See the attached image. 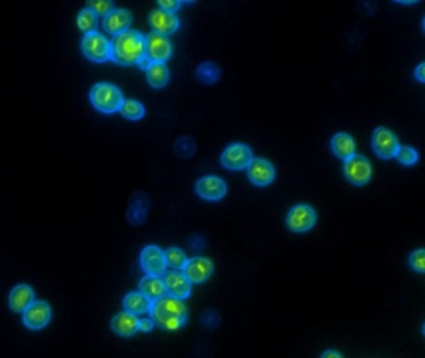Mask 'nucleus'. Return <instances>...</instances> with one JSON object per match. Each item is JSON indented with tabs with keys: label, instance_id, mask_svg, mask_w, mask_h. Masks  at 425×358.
I'll use <instances>...</instances> for the list:
<instances>
[{
	"label": "nucleus",
	"instance_id": "obj_19",
	"mask_svg": "<svg viewBox=\"0 0 425 358\" xmlns=\"http://www.w3.org/2000/svg\"><path fill=\"white\" fill-rule=\"evenodd\" d=\"M139 321L140 319H137V316L123 311V312L114 316L110 326H112V330L119 336H134L135 333L139 331Z\"/></svg>",
	"mask_w": 425,
	"mask_h": 358
},
{
	"label": "nucleus",
	"instance_id": "obj_12",
	"mask_svg": "<svg viewBox=\"0 0 425 358\" xmlns=\"http://www.w3.org/2000/svg\"><path fill=\"white\" fill-rule=\"evenodd\" d=\"M166 295L184 301L191 295V282L180 270L166 271L161 277Z\"/></svg>",
	"mask_w": 425,
	"mask_h": 358
},
{
	"label": "nucleus",
	"instance_id": "obj_4",
	"mask_svg": "<svg viewBox=\"0 0 425 358\" xmlns=\"http://www.w3.org/2000/svg\"><path fill=\"white\" fill-rule=\"evenodd\" d=\"M81 50L89 60L94 62H105L112 59V44L100 33L86 34L81 40Z\"/></svg>",
	"mask_w": 425,
	"mask_h": 358
},
{
	"label": "nucleus",
	"instance_id": "obj_31",
	"mask_svg": "<svg viewBox=\"0 0 425 358\" xmlns=\"http://www.w3.org/2000/svg\"><path fill=\"white\" fill-rule=\"evenodd\" d=\"M89 8L96 15H107L114 9L112 1H89Z\"/></svg>",
	"mask_w": 425,
	"mask_h": 358
},
{
	"label": "nucleus",
	"instance_id": "obj_14",
	"mask_svg": "<svg viewBox=\"0 0 425 358\" xmlns=\"http://www.w3.org/2000/svg\"><path fill=\"white\" fill-rule=\"evenodd\" d=\"M247 174L253 184L258 187H264L274 182L276 172L274 165L269 160L264 158H253L247 167Z\"/></svg>",
	"mask_w": 425,
	"mask_h": 358
},
{
	"label": "nucleus",
	"instance_id": "obj_7",
	"mask_svg": "<svg viewBox=\"0 0 425 358\" xmlns=\"http://www.w3.org/2000/svg\"><path fill=\"white\" fill-rule=\"evenodd\" d=\"M50 319V305L43 300L34 301L28 309L22 312V324L29 330H41L49 325Z\"/></svg>",
	"mask_w": 425,
	"mask_h": 358
},
{
	"label": "nucleus",
	"instance_id": "obj_26",
	"mask_svg": "<svg viewBox=\"0 0 425 358\" xmlns=\"http://www.w3.org/2000/svg\"><path fill=\"white\" fill-rule=\"evenodd\" d=\"M99 24V19L94 11L90 8H85L79 13L78 27L83 33L86 34L95 33Z\"/></svg>",
	"mask_w": 425,
	"mask_h": 358
},
{
	"label": "nucleus",
	"instance_id": "obj_33",
	"mask_svg": "<svg viewBox=\"0 0 425 358\" xmlns=\"http://www.w3.org/2000/svg\"><path fill=\"white\" fill-rule=\"evenodd\" d=\"M155 324L152 322L151 319H142L139 321V331L141 332H151Z\"/></svg>",
	"mask_w": 425,
	"mask_h": 358
},
{
	"label": "nucleus",
	"instance_id": "obj_6",
	"mask_svg": "<svg viewBox=\"0 0 425 358\" xmlns=\"http://www.w3.org/2000/svg\"><path fill=\"white\" fill-rule=\"evenodd\" d=\"M317 221V214L313 208L307 204L293 207L287 215V226L295 233H306L313 228Z\"/></svg>",
	"mask_w": 425,
	"mask_h": 358
},
{
	"label": "nucleus",
	"instance_id": "obj_21",
	"mask_svg": "<svg viewBox=\"0 0 425 358\" xmlns=\"http://www.w3.org/2000/svg\"><path fill=\"white\" fill-rule=\"evenodd\" d=\"M123 305L126 312L139 316L150 312L152 301L145 298L141 292H130L123 298Z\"/></svg>",
	"mask_w": 425,
	"mask_h": 358
},
{
	"label": "nucleus",
	"instance_id": "obj_3",
	"mask_svg": "<svg viewBox=\"0 0 425 358\" xmlns=\"http://www.w3.org/2000/svg\"><path fill=\"white\" fill-rule=\"evenodd\" d=\"M90 101L96 110L102 113H114L123 105L121 90L109 83H96L90 91Z\"/></svg>",
	"mask_w": 425,
	"mask_h": 358
},
{
	"label": "nucleus",
	"instance_id": "obj_2",
	"mask_svg": "<svg viewBox=\"0 0 425 358\" xmlns=\"http://www.w3.org/2000/svg\"><path fill=\"white\" fill-rule=\"evenodd\" d=\"M149 314L155 326L163 330H180L187 322V308L184 301L168 295L154 301Z\"/></svg>",
	"mask_w": 425,
	"mask_h": 358
},
{
	"label": "nucleus",
	"instance_id": "obj_25",
	"mask_svg": "<svg viewBox=\"0 0 425 358\" xmlns=\"http://www.w3.org/2000/svg\"><path fill=\"white\" fill-rule=\"evenodd\" d=\"M119 111L125 118L131 121L141 120L145 115V107L136 99H123V105Z\"/></svg>",
	"mask_w": 425,
	"mask_h": 358
},
{
	"label": "nucleus",
	"instance_id": "obj_23",
	"mask_svg": "<svg viewBox=\"0 0 425 358\" xmlns=\"http://www.w3.org/2000/svg\"><path fill=\"white\" fill-rule=\"evenodd\" d=\"M147 81L152 88H161L168 83V69L165 62H151V65L146 70Z\"/></svg>",
	"mask_w": 425,
	"mask_h": 358
},
{
	"label": "nucleus",
	"instance_id": "obj_35",
	"mask_svg": "<svg viewBox=\"0 0 425 358\" xmlns=\"http://www.w3.org/2000/svg\"><path fill=\"white\" fill-rule=\"evenodd\" d=\"M321 358H343V356L336 350H327V351L322 353Z\"/></svg>",
	"mask_w": 425,
	"mask_h": 358
},
{
	"label": "nucleus",
	"instance_id": "obj_24",
	"mask_svg": "<svg viewBox=\"0 0 425 358\" xmlns=\"http://www.w3.org/2000/svg\"><path fill=\"white\" fill-rule=\"evenodd\" d=\"M196 76L202 83L210 85V83H217L218 78L221 76V70L217 64H215L212 61H206L197 67Z\"/></svg>",
	"mask_w": 425,
	"mask_h": 358
},
{
	"label": "nucleus",
	"instance_id": "obj_1",
	"mask_svg": "<svg viewBox=\"0 0 425 358\" xmlns=\"http://www.w3.org/2000/svg\"><path fill=\"white\" fill-rule=\"evenodd\" d=\"M112 60L119 65H137L145 57V36L136 30H126L110 41Z\"/></svg>",
	"mask_w": 425,
	"mask_h": 358
},
{
	"label": "nucleus",
	"instance_id": "obj_18",
	"mask_svg": "<svg viewBox=\"0 0 425 358\" xmlns=\"http://www.w3.org/2000/svg\"><path fill=\"white\" fill-rule=\"evenodd\" d=\"M34 298H35V294H34L32 287L25 285V284L17 285L11 290V295H9V308L14 312L22 314L35 301Z\"/></svg>",
	"mask_w": 425,
	"mask_h": 358
},
{
	"label": "nucleus",
	"instance_id": "obj_29",
	"mask_svg": "<svg viewBox=\"0 0 425 358\" xmlns=\"http://www.w3.org/2000/svg\"><path fill=\"white\" fill-rule=\"evenodd\" d=\"M396 158H397L402 165H415L418 162V152L415 151L413 147H408V146H399L397 153H396Z\"/></svg>",
	"mask_w": 425,
	"mask_h": 358
},
{
	"label": "nucleus",
	"instance_id": "obj_36",
	"mask_svg": "<svg viewBox=\"0 0 425 358\" xmlns=\"http://www.w3.org/2000/svg\"><path fill=\"white\" fill-rule=\"evenodd\" d=\"M137 65H139L141 69H144V70H147V69H149V67L151 65V61L149 60V59H147V57H146L145 56V57H144V59H142V60H141L140 62L137 64Z\"/></svg>",
	"mask_w": 425,
	"mask_h": 358
},
{
	"label": "nucleus",
	"instance_id": "obj_16",
	"mask_svg": "<svg viewBox=\"0 0 425 358\" xmlns=\"http://www.w3.org/2000/svg\"><path fill=\"white\" fill-rule=\"evenodd\" d=\"M196 193L201 198L215 202L224 198L227 193V186L218 177H203L196 183Z\"/></svg>",
	"mask_w": 425,
	"mask_h": 358
},
{
	"label": "nucleus",
	"instance_id": "obj_30",
	"mask_svg": "<svg viewBox=\"0 0 425 358\" xmlns=\"http://www.w3.org/2000/svg\"><path fill=\"white\" fill-rule=\"evenodd\" d=\"M409 265L413 270L424 274L425 271V252L424 249H417L409 256Z\"/></svg>",
	"mask_w": 425,
	"mask_h": 358
},
{
	"label": "nucleus",
	"instance_id": "obj_22",
	"mask_svg": "<svg viewBox=\"0 0 425 358\" xmlns=\"http://www.w3.org/2000/svg\"><path fill=\"white\" fill-rule=\"evenodd\" d=\"M330 146L333 153L342 160H348L349 157L356 155V142L348 133H337L336 136L332 138Z\"/></svg>",
	"mask_w": 425,
	"mask_h": 358
},
{
	"label": "nucleus",
	"instance_id": "obj_15",
	"mask_svg": "<svg viewBox=\"0 0 425 358\" xmlns=\"http://www.w3.org/2000/svg\"><path fill=\"white\" fill-rule=\"evenodd\" d=\"M149 22L154 33L161 34L163 36L175 33L180 27L179 18L176 17L175 13L163 11L160 8L150 13Z\"/></svg>",
	"mask_w": 425,
	"mask_h": 358
},
{
	"label": "nucleus",
	"instance_id": "obj_20",
	"mask_svg": "<svg viewBox=\"0 0 425 358\" xmlns=\"http://www.w3.org/2000/svg\"><path fill=\"white\" fill-rule=\"evenodd\" d=\"M139 292H141L145 298H149L152 303L166 295L163 279L150 275L141 279L140 284H139Z\"/></svg>",
	"mask_w": 425,
	"mask_h": 358
},
{
	"label": "nucleus",
	"instance_id": "obj_10",
	"mask_svg": "<svg viewBox=\"0 0 425 358\" xmlns=\"http://www.w3.org/2000/svg\"><path fill=\"white\" fill-rule=\"evenodd\" d=\"M372 144H373L375 155L383 160H391L393 157H396V153L399 149L396 135L386 127H378L373 132V138H372Z\"/></svg>",
	"mask_w": 425,
	"mask_h": 358
},
{
	"label": "nucleus",
	"instance_id": "obj_32",
	"mask_svg": "<svg viewBox=\"0 0 425 358\" xmlns=\"http://www.w3.org/2000/svg\"><path fill=\"white\" fill-rule=\"evenodd\" d=\"M158 6L163 11L175 13L181 6V1H179V0H163V1H158Z\"/></svg>",
	"mask_w": 425,
	"mask_h": 358
},
{
	"label": "nucleus",
	"instance_id": "obj_34",
	"mask_svg": "<svg viewBox=\"0 0 425 358\" xmlns=\"http://www.w3.org/2000/svg\"><path fill=\"white\" fill-rule=\"evenodd\" d=\"M415 78L419 80L420 83H424L425 81V64L421 62L419 67L415 69Z\"/></svg>",
	"mask_w": 425,
	"mask_h": 358
},
{
	"label": "nucleus",
	"instance_id": "obj_8",
	"mask_svg": "<svg viewBox=\"0 0 425 358\" xmlns=\"http://www.w3.org/2000/svg\"><path fill=\"white\" fill-rule=\"evenodd\" d=\"M253 160L252 151L243 144H234L224 149L221 156V163L231 171L245 170Z\"/></svg>",
	"mask_w": 425,
	"mask_h": 358
},
{
	"label": "nucleus",
	"instance_id": "obj_11",
	"mask_svg": "<svg viewBox=\"0 0 425 358\" xmlns=\"http://www.w3.org/2000/svg\"><path fill=\"white\" fill-rule=\"evenodd\" d=\"M140 264L147 275L163 277L168 271L165 254L156 245H149L141 252Z\"/></svg>",
	"mask_w": 425,
	"mask_h": 358
},
{
	"label": "nucleus",
	"instance_id": "obj_28",
	"mask_svg": "<svg viewBox=\"0 0 425 358\" xmlns=\"http://www.w3.org/2000/svg\"><path fill=\"white\" fill-rule=\"evenodd\" d=\"M175 151L180 157L187 158L196 152V144L191 137H180L175 144Z\"/></svg>",
	"mask_w": 425,
	"mask_h": 358
},
{
	"label": "nucleus",
	"instance_id": "obj_13",
	"mask_svg": "<svg viewBox=\"0 0 425 358\" xmlns=\"http://www.w3.org/2000/svg\"><path fill=\"white\" fill-rule=\"evenodd\" d=\"M182 273L191 284H202L212 275L213 263L208 258H202V256L192 258L187 260Z\"/></svg>",
	"mask_w": 425,
	"mask_h": 358
},
{
	"label": "nucleus",
	"instance_id": "obj_5",
	"mask_svg": "<svg viewBox=\"0 0 425 358\" xmlns=\"http://www.w3.org/2000/svg\"><path fill=\"white\" fill-rule=\"evenodd\" d=\"M344 176L354 186H364L372 178V165L364 156L353 155L344 160Z\"/></svg>",
	"mask_w": 425,
	"mask_h": 358
},
{
	"label": "nucleus",
	"instance_id": "obj_27",
	"mask_svg": "<svg viewBox=\"0 0 425 358\" xmlns=\"http://www.w3.org/2000/svg\"><path fill=\"white\" fill-rule=\"evenodd\" d=\"M163 254H165L166 265L173 270H182L189 260L186 258V254L179 248H168L166 252H163Z\"/></svg>",
	"mask_w": 425,
	"mask_h": 358
},
{
	"label": "nucleus",
	"instance_id": "obj_9",
	"mask_svg": "<svg viewBox=\"0 0 425 358\" xmlns=\"http://www.w3.org/2000/svg\"><path fill=\"white\" fill-rule=\"evenodd\" d=\"M145 56L151 62H165L171 57L173 45L161 34L152 33L145 36Z\"/></svg>",
	"mask_w": 425,
	"mask_h": 358
},
{
	"label": "nucleus",
	"instance_id": "obj_17",
	"mask_svg": "<svg viewBox=\"0 0 425 358\" xmlns=\"http://www.w3.org/2000/svg\"><path fill=\"white\" fill-rule=\"evenodd\" d=\"M133 22V15L126 9H112L102 20V27L107 33L119 35L129 30Z\"/></svg>",
	"mask_w": 425,
	"mask_h": 358
}]
</instances>
